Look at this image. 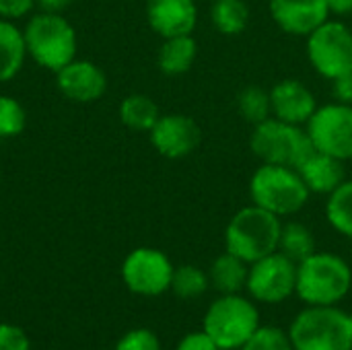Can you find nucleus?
<instances>
[{
	"label": "nucleus",
	"mask_w": 352,
	"mask_h": 350,
	"mask_svg": "<svg viewBox=\"0 0 352 350\" xmlns=\"http://www.w3.org/2000/svg\"><path fill=\"white\" fill-rule=\"evenodd\" d=\"M352 289L351 264L332 252H314L297 264L295 295L305 305H338Z\"/></svg>",
	"instance_id": "1"
},
{
	"label": "nucleus",
	"mask_w": 352,
	"mask_h": 350,
	"mask_svg": "<svg viewBox=\"0 0 352 350\" xmlns=\"http://www.w3.org/2000/svg\"><path fill=\"white\" fill-rule=\"evenodd\" d=\"M27 56L41 68L58 72L76 58L78 35L76 29L64 14L58 12H35L23 27Z\"/></svg>",
	"instance_id": "2"
},
{
	"label": "nucleus",
	"mask_w": 352,
	"mask_h": 350,
	"mask_svg": "<svg viewBox=\"0 0 352 350\" xmlns=\"http://www.w3.org/2000/svg\"><path fill=\"white\" fill-rule=\"evenodd\" d=\"M287 332L293 350H352V318L338 305H305Z\"/></svg>",
	"instance_id": "3"
},
{
	"label": "nucleus",
	"mask_w": 352,
	"mask_h": 350,
	"mask_svg": "<svg viewBox=\"0 0 352 350\" xmlns=\"http://www.w3.org/2000/svg\"><path fill=\"white\" fill-rule=\"evenodd\" d=\"M283 219L270 210L250 204L237 210L225 229V250L248 264L278 252Z\"/></svg>",
	"instance_id": "4"
},
{
	"label": "nucleus",
	"mask_w": 352,
	"mask_h": 350,
	"mask_svg": "<svg viewBox=\"0 0 352 350\" xmlns=\"http://www.w3.org/2000/svg\"><path fill=\"white\" fill-rule=\"evenodd\" d=\"M309 196L311 192L295 167L262 163L250 179L252 204H258L280 219L297 215L309 202Z\"/></svg>",
	"instance_id": "5"
},
{
	"label": "nucleus",
	"mask_w": 352,
	"mask_h": 350,
	"mask_svg": "<svg viewBox=\"0 0 352 350\" xmlns=\"http://www.w3.org/2000/svg\"><path fill=\"white\" fill-rule=\"evenodd\" d=\"M260 326L256 301L241 293L219 295L202 320V330L223 350H239Z\"/></svg>",
	"instance_id": "6"
},
{
	"label": "nucleus",
	"mask_w": 352,
	"mask_h": 350,
	"mask_svg": "<svg viewBox=\"0 0 352 350\" xmlns=\"http://www.w3.org/2000/svg\"><path fill=\"white\" fill-rule=\"evenodd\" d=\"M250 149L262 163L287 165L295 169L314 153V144L303 126L287 124L274 116L254 126Z\"/></svg>",
	"instance_id": "7"
},
{
	"label": "nucleus",
	"mask_w": 352,
	"mask_h": 350,
	"mask_svg": "<svg viewBox=\"0 0 352 350\" xmlns=\"http://www.w3.org/2000/svg\"><path fill=\"white\" fill-rule=\"evenodd\" d=\"M307 58L314 70L334 80L352 72V31L340 21H326L307 35Z\"/></svg>",
	"instance_id": "8"
},
{
	"label": "nucleus",
	"mask_w": 352,
	"mask_h": 350,
	"mask_svg": "<svg viewBox=\"0 0 352 350\" xmlns=\"http://www.w3.org/2000/svg\"><path fill=\"white\" fill-rule=\"evenodd\" d=\"M297 289V264L285 254L274 252L258 262L250 264L245 291L256 303L278 305L295 295Z\"/></svg>",
	"instance_id": "9"
},
{
	"label": "nucleus",
	"mask_w": 352,
	"mask_h": 350,
	"mask_svg": "<svg viewBox=\"0 0 352 350\" xmlns=\"http://www.w3.org/2000/svg\"><path fill=\"white\" fill-rule=\"evenodd\" d=\"M175 266L169 256L155 248H136L122 262V283L138 297H159L171 289Z\"/></svg>",
	"instance_id": "10"
},
{
	"label": "nucleus",
	"mask_w": 352,
	"mask_h": 350,
	"mask_svg": "<svg viewBox=\"0 0 352 350\" xmlns=\"http://www.w3.org/2000/svg\"><path fill=\"white\" fill-rule=\"evenodd\" d=\"M305 130L316 151L340 161L352 159V105L338 101L320 105Z\"/></svg>",
	"instance_id": "11"
},
{
	"label": "nucleus",
	"mask_w": 352,
	"mask_h": 350,
	"mask_svg": "<svg viewBox=\"0 0 352 350\" xmlns=\"http://www.w3.org/2000/svg\"><path fill=\"white\" fill-rule=\"evenodd\" d=\"M151 144L165 159H184L202 142L198 122L186 113H165L148 132Z\"/></svg>",
	"instance_id": "12"
},
{
	"label": "nucleus",
	"mask_w": 352,
	"mask_h": 350,
	"mask_svg": "<svg viewBox=\"0 0 352 350\" xmlns=\"http://www.w3.org/2000/svg\"><path fill=\"white\" fill-rule=\"evenodd\" d=\"M56 89L72 103H95L107 91V76L99 64L74 58L56 72Z\"/></svg>",
	"instance_id": "13"
},
{
	"label": "nucleus",
	"mask_w": 352,
	"mask_h": 350,
	"mask_svg": "<svg viewBox=\"0 0 352 350\" xmlns=\"http://www.w3.org/2000/svg\"><path fill=\"white\" fill-rule=\"evenodd\" d=\"M270 17L289 35H309L330 19L326 0H270Z\"/></svg>",
	"instance_id": "14"
},
{
	"label": "nucleus",
	"mask_w": 352,
	"mask_h": 350,
	"mask_svg": "<svg viewBox=\"0 0 352 350\" xmlns=\"http://www.w3.org/2000/svg\"><path fill=\"white\" fill-rule=\"evenodd\" d=\"M272 116L295 126H305L320 107L316 95L297 78H285L270 89Z\"/></svg>",
	"instance_id": "15"
},
{
	"label": "nucleus",
	"mask_w": 352,
	"mask_h": 350,
	"mask_svg": "<svg viewBox=\"0 0 352 350\" xmlns=\"http://www.w3.org/2000/svg\"><path fill=\"white\" fill-rule=\"evenodd\" d=\"M146 21L163 39L192 35L198 23V6L194 0H146Z\"/></svg>",
	"instance_id": "16"
},
{
	"label": "nucleus",
	"mask_w": 352,
	"mask_h": 350,
	"mask_svg": "<svg viewBox=\"0 0 352 350\" xmlns=\"http://www.w3.org/2000/svg\"><path fill=\"white\" fill-rule=\"evenodd\" d=\"M299 175L303 177L307 190L311 194H332L344 179H346V169L344 161L320 153L314 149V153L297 167Z\"/></svg>",
	"instance_id": "17"
},
{
	"label": "nucleus",
	"mask_w": 352,
	"mask_h": 350,
	"mask_svg": "<svg viewBox=\"0 0 352 350\" xmlns=\"http://www.w3.org/2000/svg\"><path fill=\"white\" fill-rule=\"evenodd\" d=\"M248 272L250 264L225 250L221 256L212 260L208 268V281L219 295H235L245 291Z\"/></svg>",
	"instance_id": "18"
},
{
	"label": "nucleus",
	"mask_w": 352,
	"mask_h": 350,
	"mask_svg": "<svg viewBox=\"0 0 352 350\" xmlns=\"http://www.w3.org/2000/svg\"><path fill=\"white\" fill-rule=\"evenodd\" d=\"M27 60V45L23 29L10 21L0 19V85L12 80Z\"/></svg>",
	"instance_id": "19"
},
{
	"label": "nucleus",
	"mask_w": 352,
	"mask_h": 350,
	"mask_svg": "<svg viewBox=\"0 0 352 350\" xmlns=\"http://www.w3.org/2000/svg\"><path fill=\"white\" fill-rule=\"evenodd\" d=\"M196 56H198V43L192 35L167 37L159 47L157 66L167 76H182L192 68Z\"/></svg>",
	"instance_id": "20"
},
{
	"label": "nucleus",
	"mask_w": 352,
	"mask_h": 350,
	"mask_svg": "<svg viewBox=\"0 0 352 350\" xmlns=\"http://www.w3.org/2000/svg\"><path fill=\"white\" fill-rule=\"evenodd\" d=\"M161 118L159 105L142 93H134L122 99L120 103V120L126 128L136 132H151V128Z\"/></svg>",
	"instance_id": "21"
},
{
	"label": "nucleus",
	"mask_w": 352,
	"mask_h": 350,
	"mask_svg": "<svg viewBox=\"0 0 352 350\" xmlns=\"http://www.w3.org/2000/svg\"><path fill=\"white\" fill-rule=\"evenodd\" d=\"M278 252L285 254V256H287L289 260H293L295 264L303 262V260L309 258L314 252H318L314 231H311L307 225L299 223V221L283 223L280 239H278Z\"/></svg>",
	"instance_id": "22"
},
{
	"label": "nucleus",
	"mask_w": 352,
	"mask_h": 350,
	"mask_svg": "<svg viewBox=\"0 0 352 350\" xmlns=\"http://www.w3.org/2000/svg\"><path fill=\"white\" fill-rule=\"evenodd\" d=\"M210 21L223 35H239L250 23V8L243 0H214Z\"/></svg>",
	"instance_id": "23"
},
{
	"label": "nucleus",
	"mask_w": 352,
	"mask_h": 350,
	"mask_svg": "<svg viewBox=\"0 0 352 350\" xmlns=\"http://www.w3.org/2000/svg\"><path fill=\"white\" fill-rule=\"evenodd\" d=\"M326 219L330 227L352 239V179H344L326 202Z\"/></svg>",
	"instance_id": "24"
},
{
	"label": "nucleus",
	"mask_w": 352,
	"mask_h": 350,
	"mask_svg": "<svg viewBox=\"0 0 352 350\" xmlns=\"http://www.w3.org/2000/svg\"><path fill=\"white\" fill-rule=\"evenodd\" d=\"M208 289H210L208 270H202L194 264H184V266H177L173 270L169 291H173L175 297L190 301V299L202 297Z\"/></svg>",
	"instance_id": "25"
},
{
	"label": "nucleus",
	"mask_w": 352,
	"mask_h": 350,
	"mask_svg": "<svg viewBox=\"0 0 352 350\" xmlns=\"http://www.w3.org/2000/svg\"><path fill=\"white\" fill-rule=\"evenodd\" d=\"M237 109L243 116V120L250 122L252 126L262 124L264 120L272 118L270 91H266L260 85H248L237 95Z\"/></svg>",
	"instance_id": "26"
},
{
	"label": "nucleus",
	"mask_w": 352,
	"mask_h": 350,
	"mask_svg": "<svg viewBox=\"0 0 352 350\" xmlns=\"http://www.w3.org/2000/svg\"><path fill=\"white\" fill-rule=\"evenodd\" d=\"M27 128V111L12 95H0V140L16 138Z\"/></svg>",
	"instance_id": "27"
},
{
	"label": "nucleus",
	"mask_w": 352,
	"mask_h": 350,
	"mask_svg": "<svg viewBox=\"0 0 352 350\" xmlns=\"http://www.w3.org/2000/svg\"><path fill=\"white\" fill-rule=\"evenodd\" d=\"M239 350H293L289 332L278 326H260Z\"/></svg>",
	"instance_id": "28"
},
{
	"label": "nucleus",
	"mask_w": 352,
	"mask_h": 350,
	"mask_svg": "<svg viewBox=\"0 0 352 350\" xmlns=\"http://www.w3.org/2000/svg\"><path fill=\"white\" fill-rule=\"evenodd\" d=\"M113 350H163L159 336L148 330V328H134L126 332L118 342Z\"/></svg>",
	"instance_id": "29"
},
{
	"label": "nucleus",
	"mask_w": 352,
	"mask_h": 350,
	"mask_svg": "<svg viewBox=\"0 0 352 350\" xmlns=\"http://www.w3.org/2000/svg\"><path fill=\"white\" fill-rule=\"evenodd\" d=\"M0 350H31V340L23 328L0 324Z\"/></svg>",
	"instance_id": "30"
},
{
	"label": "nucleus",
	"mask_w": 352,
	"mask_h": 350,
	"mask_svg": "<svg viewBox=\"0 0 352 350\" xmlns=\"http://www.w3.org/2000/svg\"><path fill=\"white\" fill-rule=\"evenodd\" d=\"M35 8V0H0V19H23L31 14Z\"/></svg>",
	"instance_id": "31"
},
{
	"label": "nucleus",
	"mask_w": 352,
	"mask_h": 350,
	"mask_svg": "<svg viewBox=\"0 0 352 350\" xmlns=\"http://www.w3.org/2000/svg\"><path fill=\"white\" fill-rule=\"evenodd\" d=\"M175 350H221V349L214 344V340H212L204 330H200V332H190V334H186V336L177 342V349Z\"/></svg>",
	"instance_id": "32"
},
{
	"label": "nucleus",
	"mask_w": 352,
	"mask_h": 350,
	"mask_svg": "<svg viewBox=\"0 0 352 350\" xmlns=\"http://www.w3.org/2000/svg\"><path fill=\"white\" fill-rule=\"evenodd\" d=\"M332 97L338 103H349V105H352V72L332 80Z\"/></svg>",
	"instance_id": "33"
},
{
	"label": "nucleus",
	"mask_w": 352,
	"mask_h": 350,
	"mask_svg": "<svg viewBox=\"0 0 352 350\" xmlns=\"http://www.w3.org/2000/svg\"><path fill=\"white\" fill-rule=\"evenodd\" d=\"M74 0H35V6L43 12H58L64 14L66 8H70Z\"/></svg>",
	"instance_id": "34"
},
{
	"label": "nucleus",
	"mask_w": 352,
	"mask_h": 350,
	"mask_svg": "<svg viewBox=\"0 0 352 350\" xmlns=\"http://www.w3.org/2000/svg\"><path fill=\"white\" fill-rule=\"evenodd\" d=\"M328 2V8H330V14H351L352 12V0H326Z\"/></svg>",
	"instance_id": "35"
},
{
	"label": "nucleus",
	"mask_w": 352,
	"mask_h": 350,
	"mask_svg": "<svg viewBox=\"0 0 352 350\" xmlns=\"http://www.w3.org/2000/svg\"><path fill=\"white\" fill-rule=\"evenodd\" d=\"M351 318H352V314H351Z\"/></svg>",
	"instance_id": "36"
}]
</instances>
